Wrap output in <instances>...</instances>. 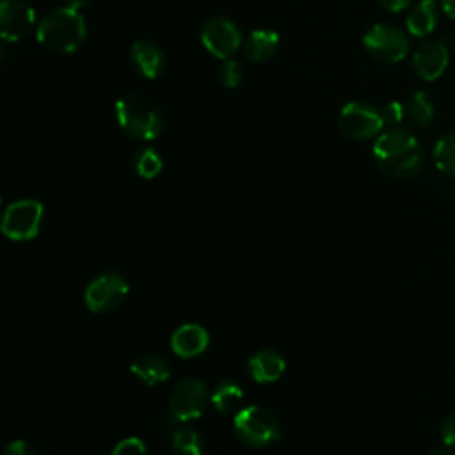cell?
<instances>
[{
    "instance_id": "6da1fadb",
    "label": "cell",
    "mask_w": 455,
    "mask_h": 455,
    "mask_svg": "<svg viewBox=\"0 0 455 455\" xmlns=\"http://www.w3.org/2000/svg\"><path fill=\"white\" fill-rule=\"evenodd\" d=\"M373 156L380 171L396 180L414 176L423 162L416 137L405 128H391L380 133L373 144Z\"/></svg>"
},
{
    "instance_id": "7a4b0ae2",
    "label": "cell",
    "mask_w": 455,
    "mask_h": 455,
    "mask_svg": "<svg viewBox=\"0 0 455 455\" xmlns=\"http://www.w3.org/2000/svg\"><path fill=\"white\" fill-rule=\"evenodd\" d=\"M85 39V20L71 7L50 11L37 27V41L52 53H71Z\"/></svg>"
},
{
    "instance_id": "3957f363",
    "label": "cell",
    "mask_w": 455,
    "mask_h": 455,
    "mask_svg": "<svg viewBox=\"0 0 455 455\" xmlns=\"http://www.w3.org/2000/svg\"><path fill=\"white\" fill-rule=\"evenodd\" d=\"M116 121L123 133L137 140H151L160 135L164 121L160 108L142 94H126L116 103Z\"/></svg>"
},
{
    "instance_id": "277c9868",
    "label": "cell",
    "mask_w": 455,
    "mask_h": 455,
    "mask_svg": "<svg viewBox=\"0 0 455 455\" xmlns=\"http://www.w3.org/2000/svg\"><path fill=\"white\" fill-rule=\"evenodd\" d=\"M236 437L249 446H267L279 439L281 427L274 412L259 405L240 409L233 421Z\"/></svg>"
},
{
    "instance_id": "5b68a950",
    "label": "cell",
    "mask_w": 455,
    "mask_h": 455,
    "mask_svg": "<svg viewBox=\"0 0 455 455\" xmlns=\"http://www.w3.org/2000/svg\"><path fill=\"white\" fill-rule=\"evenodd\" d=\"M363 44L366 53L379 62H398L409 52L407 36L400 28L386 23L373 25L364 34Z\"/></svg>"
},
{
    "instance_id": "8992f818",
    "label": "cell",
    "mask_w": 455,
    "mask_h": 455,
    "mask_svg": "<svg viewBox=\"0 0 455 455\" xmlns=\"http://www.w3.org/2000/svg\"><path fill=\"white\" fill-rule=\"evenodd\" d=\"M43 219V204L36 199H21L12 203L2 220V231L11 240H30L39 233Z\"/></svg>"
},
{
    "instance_id": "52a82bcc",
    "label": "cell",
    "mask_w": 455,
    "mask_h": 455,
    "mask_svg": "<svg viewBox=\"0 0 455 455\" xmlns=\"http://www.w3.org/2000/svg\"><path fill=\"white\" fill-rule=\"evenodd\" d=\"M126 295V281L116 272H105L85 288V304L94 313H110L123 304Z\"/></svg>"
},
{
    "instance_id": "ba28073f",
    "label": "cell",
    "mask_w": 455,
    "mask_h": 455,
    "mask_svg": "<svg viewBox=\"0 0 455 455\" xmlns=\"http://www.w3.org/2000/svg\"><path fill=\"white\" fill-rule=\"evenodd\" d=\"M338 124L347 137L364 140L375 137L382 130L384 121L380 110L361 101H350L339 110Z\"/></svg>"
},
{
    "instance_id": "9c48e42d",
    "label": "cell",
    "mask_w": 455,
    "mask_h": 455,
    "mask_svg": "<svg viewBox=\"0 0 455 455\" xmlns=\"http://www.w3.org/2000/svg\"><path fill=\"white\" fill-rule=\"evenodd\" d=\"M208 389L197 379H185L178 382L169 398L171 416L178 421L199 418L208 405Z\"/></svg>"
},
{
    "instance_id": "30bf717a",
    "label": "cell",
    "mask_w": 455,
    "mask_h": 455,
    "mask_svg": "<svg viewBox=\"0 0 455 455\" xmlns=\"http://www.w3.org/2000/svg\"><path fill=\"white\" fill-rule=\"evenodd\" d=\"M201 43L213 57L226 60L238 52L242 44V36L238 27L231 20L217 16L203 25Z\"/></svg>"
},
{
    "instance_id": "8fae6325",
    "label": "cell",
    "mask_w": 455,
    "mask_h": 455,
    "mask_svg": "<svg viewBox=\"0 0 455 455\" xmlns=\"http://www.w3.org/2000/svg\"><path fill=\"white\" fill-rule=\"evenodd\" d=\"M34 9L23 0H2L0 4V36L4 41H18L34 27Z\"/></svg>"
},
{
    "instance_id": "7c38bea8",
    "label": "cell",
    "mask_w": 455,
    "mask_h": 455,
    "mask_svg": "<svg viewBox=\"0 0 455 455\" xmlns=\"http://www.w3.org/2000/svg\"><path fill=\"white\" fill-rule=\"evenodd\" d=\"M448 66V48L441 41H427L418 46L412 57L416 75L427 82L439 78Z\"/></svg>"
},
{
    "instance_id": "4fadbf2b",
    "label": "cell",
    "mask_w": 455,
    "mask_h": 455,
    "mask_svg": "<svg viewBox=\"0 0 455 455\" xmlns=\"http://www.w3.org/2000/svg\"><path fill=\"white\" fill-rule=\"evenodd\" d=\"M130 60L133 69L144 78H156L165 68V59L162 50L151 41H137L130 50Z\"/></svg>"
},
{
    "instance_id": "5bb4252c",
    "label": "cell",
    "mask_w": 455,
    "mask_h": 455,
    "mask_svg": "<svg viewBox=\"0 0 455 455\" xmlns=\"http://www.w3.org/2000/svg\"><path fill=\"white\" fill-rule=\"evenodd\" d=\"M208 345V334L201 325L185 323L178 327L171 338V347L180 357H196Z\"/></svg>"
},
{
    "instance_id": "9a60e30c",
    "label": "cell",
    "mask_w": 455,
    "mask_h": 455,
    "mask_svg": "<svg viewBox=\"0 0 455 455\" xmlns=\"http://www.w3.org/2000/svg\"><path fill=\"white\" fill-rule=\"evenodd\" d=\"M284 359L272 350H259L249 359V373L259 384L277 380L284 373Z\"/></svg>"
},
{
    "instance_id": "2e32d148",
    "label": "cell",
    "mask_w": 455,
    "mask_h": 455,
    "mask_svg": "<svg viewBox=\"0 0 455 455\" xmlns=\"http://www.w3.org/2000/svg\"><path fill=\"white\" fill-rule=\"evenodd\" d=\"M132 373L142 380L146 386H156V384H162L169 379L171 375V368L169 364L160 357V355H155V354H142L139 355L132 366H130Z\"/></svg>"
},
{
    "instance_id": "e0dca14e",
    "label": "cell",
    "mask_w": 455,
    "mask_h": 455,
    "mask_svg": "<svg viewBox=\"0 0 455 455\" xmlns=\"http://www.w3.org/2000/svg\"><path fill=\"white\" fill-rule=\"evenodd\" d=\"M405 25H407V30L416 37H423V36L430 34L437 25L435 2L434 0H419L418 4H414L407 14Z\"/></svg>"
},
{
    "instance_id": "ac0fdd59",
    "label": "cell",
    "mask_w": 455,
    "mask_h": 455,
    "mask_svg": "<svg viewBox=\"0 0 455 455\" xmlns=\"http://www.w3.org/2000/svg\"><path fill=\"white\" fill-rule=\"evenodd\" d=\"M279 46V36L274 30H254L243 43V55L249 60L263 62L274 57Z\"/></svg>"
},
{
    "instance_id": "d6986e66",
    "label": "cell",
    "mask_w": 455,
    "mask_h": 455,
    "mask_svg": "<svg viewBox=\"0 0 455 455\" xmlns=\"http://www.w3.org/2000/svg\"><path fill=\"white\" fill-rule=\"evenodd\" d=\"M242 400H243L242 389H240L235 382H228V380L220 382V384L215 387L213 395L210 396L212 405H213L220 414H231V412H235V411L238 412V411H240L238 407H240Z\"/></svg>"
},
{
    "instance_id": "ffe728a7",
    "label": "cell",
    "mask_w": 455,
    "mask_h": 455,
    "mask_svg": "<svg viewBox=\"0 0 455 455\" xmlns=\"http://www.w3.org/2000/svg\"><path fill=\"white\" fill-rule=\"evenodd\" d=\"M172 455H204L203 437L194 428H178L171 437Z\"/></svg>"
},
{
    "instance_id": "44dd1931",
    "label": "cell",
    "mask_w": 455,
    "mask_h": 455,
    "mask_svg": "<svg viewBox=\"0 0 455 455\" xmlns=\"http://www.w3.org/2000/svg\"><path fill=\"white\" fill-rule=\"evenodd\" d=\"M432 156L441 172L455 178V133L443 135L435 142Z\"/></svg>"
},
{
    "instance_id": "7402d4cb",
    "label": "cell",
    "mask_w": 455,
    "mask_h": 455,
    "mask_svg": "<svg viewBox=\"0 0 455 455\" xmlns=\"http://www.w3.org/2000/svg\"><path fill=\"white\" fill-rule=\"evenodd\" d=\"M405 114L416 126H427L434 117V107H432L427 92H423V91L412 92L405 105Z\"/></svg>"
},
{
    "instance_id": "603a6c76",
    "label": "cell",
    "mask_w": 455,
    "mask_h": 455,
    "mask_svg": "<svg viewBox=\"0 0 455 455\" xmlns=\"http://www.w3.org/2000/svg\"><path fill=\"white\" fill-rule=\"evenodd\" d=\"M133 165H135V171H137V174L140 178L151 180V178H155L162 171V158H160V155L155 149L142 148V149H139L135 153Z\"/></svg>"
},
{
    "instance_id": "cb8c5ba5",
    "label": "cell",
    "mask_w": 455,
    "mask_h": 455,
    "mask_svg": "<svg viewBox=\"0 0 455 455\" xmlns=\"http://www.w3.org/2000/svg\"><path fill=\"white\" fill-rule=\"evenodd\" d=\"M217 76H219V82L224 85V87H229V89H235L240 80H242V66L233 60V59H226L220 66H219V71H217Z\"/></svg>"
},
{
    "instance_id": "d4e9b609",
    "label": "cell",
    "mask_w": 455,
    "mask_h": 455,
    "mask_svg": "<svg viewBox=\"0 0 455 455\" xmlns=\"http://www.w3.org/2000/svg\"><path fill=\"white\" fill-rule=\"evenodd\" d=\"M112 455H148L146 444L137 437L123 439L112 451Z\"/></svg>"
},
{
    "instance_id": "484cf974",
    "label": "cell",
    "mask_w": 455,
    "mask_h": 455,
    "mask_svg": "<svg viewBox=\"0 0 455 455\" xmlns=\"http://www.w3.org/2000/svg\"><path fill=\"white\" fill-rule=\"evenodd\" d=\"M380 117L384 124H398L403 119V107L398 101H389L380 108Z\"/></svg>"
},
{
    "instance_id": "4316f807",
    "label": "cell",
    "mask_w": 455,
    "mask_h": 455,
    "mask_svg": "<svg viewBox=\"0 0 455 455\" xmlns=\"http://www.w3.org/2000/svg\"><path fill=\"white\" fill-rule=\"evenodd\" d=\"M441 437H443V443H444L446 446H453V448H455V412L450 414V416L443 421Z\"/></svg>"
},
{
    "instance_id": "83f0119b",
    "label": "cell",
    "mask_w": 455,
    "mask_h": 455,
    "mask_svg": "<svg viewBox=\"0 0 455 455\" xmlns=\"http://www.w3.org/2000/svg\"><path fill=\"white\" fill-rule=\"evenodd\" d=\"M4 455H36V450L25 441H12L5 446Z\"/></svg>"
},
{
    "instance_id": "f1b7e54d",
    "label": "cell",
    "mask_w": 455,
    "mask_h": 455,
    "mask_svg": "<svg viewBox=\"0 0 455 455\" xmlns=\"http://www.w3.org/2000/svg\"><path fill=\"white\" fill-rule=\"evenodd\" d=\"M411 0H379L380 7H384L386 11H391V12H398L402 9H405L409 5Z\"/></svg>"
},
{
    "instance_id": "f546056e",
    "label": "cell",
    "mask_w": 455,
    "mask_h": 455,
    "mask_svg": "<svg viewBox=\"0 0 455 455\" xmlns=\"http://www.w3.org/2000/svg\"><path fill=\"white\" fill-rule=\"evenodd\" d=\"M441 5H443V11L448 18L455 20V0H441Z\"/></svg>"
},
{
    "instance_id": "4dcf8cb0",
    "label": "cell",
    "mask_w": 455,
    "mask_h": 455,
    "mask_svg": "<svg viewBox=\"0 0 455 455\" xmlns=\"http://www.w3.org/2000/svg\"><path fill=\"white\" fill-rule=\"evenodd\" d=\"M64 2H66V7H71L75 11H78V9H82V7L91 4V0H64Z\"/></svg>"
},
{
    "instance_id": "1f68e13d",
    "label": "cell",
    "mask_w": 455,
    "mask_h": 455,
    "mask_svg": "<svg viewBox=\"0 0 455 455\" xmlns=\"http://www.w3.org/2000/svg\"><path fill=\"white\" fill-rule=\"evenodd\" d=\"M428 455H451V451L448 450V448H443V446H439V448H434Z\"/></svg>"
},
{
    "instance_id": "d6a6232c",
    "label": "cell",
    "mask_w": 455,
    "mask_h": 455,
    "mask_svg": "<svg viewBox=\"0 0 455 455\" xmlns=\"http://www.w3.org/2000/svg\"><path fill=\"white\" fill-rule=\"evenodd\" d=\"M450 44L455 48V32L451 34V37H450Z\"/></svg>"
},
{
    "instance_id": "836d02e7",
    "label": "cell",
    "mask_w": 455,
    "mask_h": 455,
    "mask_svg": "<svg viewBox=\"0 0 455 455\" xmlns=\"http://www.w3.org/2000/svg\"><path fill=\"white\" fill-rule=\"evenodd\" d=\"M96 455H100V453H96Z\"/></svg>"
}]
</instances>
